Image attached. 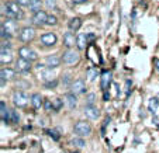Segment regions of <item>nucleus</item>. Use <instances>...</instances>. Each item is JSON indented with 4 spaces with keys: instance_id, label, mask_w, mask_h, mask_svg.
Wrapping results in <instances>:
<instances>
[{
    "instance_id": "1",
    "label": "nucleus",
    "mask_w": 159,
    "mask_h": 153,
    "mask_svg": "<svg viewBox=\"0 0 159 153\" xmlns=\"http://www.w3.org/2000/svg\"><path fill=\"white\" fill-rule=\"evenodd\" d=\"M3 14L7 15V18L10 20H18V18H23V11L20 10V4L17 2H7L6 4H3Z\"/></svg>"
},
{
    "instance_id": "2",
    "label": "nucleus",
    "mask_w": 159,
    "mask_h": 153,
    "mask_svg": "<svg viewBox=\"0 0 159 153\" xmlns=\"http://www.w3.org/2000/svg\"><path fill=\"white\" fill-rule=\"evenodd\" d=\"M75 132H76V135H79V136H86L92 132V126H90L89 122H86V121H79L75 125Z\"/></svg>"
},
{
    "instance_id": "3",
    "label": "nucleus",
    "mask_w": 159,
    "mask_h": 153,
    "mask_svg": "<svg viewBox=\"0 0 159 153\" xmlns=\"http://www.w3.org/2000/svg\"><path fill=\"white\" fill-rule=\"evenodd\" d=\"M13 103H14L16 107L24 108L28 103V96L25 93H23V91H17V93H14V96H13Z\"/></svg>"
},
{
    "instance_id": "4",
    "label": "nucleus",
    "mask_w": 159,
    "mask_h": 153,
    "mask_svg": "<svg viewBox=\"0 0 159 153\" xmlns=\"http://www.w3.org/2000/svg\"><path fill=\"white\" fill-rule=\"evenodd\" d=\"M62 60L66 65H75V63L79 62V54L75 52L73 49H69V51H66L65 54H63Z\"/></svg>"
},
{
    "instance_id": "5",
    "label": "nucleus",
    "mask_w": 159,
    "mask_h": 153,
    "mask_svg": "<svg viewBox=\"0 0 159 153\" xmlns=\"http://www.w3.org/2000/svg\"><path fill=\"white\" fill-rule=\"evenodd\" d=\"M18 54H20V58H24V59L30 60V62L38 59V55H37V52L33 51L31 48H28V46H23V48H20Z\"/></svg>"
},
{
    "instance_id": "6",
    "label": "nucleus",
    "mask_w": 159,
    "mask_h": 153,
    "mask_svg": "<svg viewBox=\"0 0 159 153\" xmlns=\"http://www.w3.org/2000/svg\"><path fill=\"white\" fill-rule=\"evenodd\" d=\"M34 35H35V31H34V28H31V27L21 28L20 34H18V37H20V39L23 42H30L31 39L34 38Z\"/></svg>"
},
{
    "instance_id": "7",
    "label": "nucleus",
    "mask_w": 159,
    "mask_h": 153,
    "mask_svg": "<svg viewBox=\"0 0 159 153\" xmlns=\"http://www.w3.org/2000/svg\"><path fill=\"white\" fill-rule=\"evenodd\" d=\"M47 20H48V15H47V13L45 11H42V10L34 13V15H33V24L38 25V27L47 24Z\"/></svg>"
},
{
    "instance_id": "8",
    "label": "nucleus",
    "mask_w": 159,
    "mask_h": 153,
    "mask_svg": "<svg viewBox=\"0 0 159 153\" xmlns=\"http://www.w3.org/2000/svg\"><path fill=\"white\" fill-rule=\"evenodd\" d=\"M16 69L17 72H21V73H25L31 69V62L24 58H18L17 62H16Z\"/></svg>"
},
{
    "instance_id": "9",
    "label": "nucleus",
    "mask_w": 159,
    "mask_h": 153,
    "mask_svg": "<svg viewBox=\"0 0 159 153\" xmlns=\"http://www.w3.org/2000/svg\"><path fill=\"white\" fill-rule=\"evenodd\" d=\"M2 27H3L11 37L14 35V34L17 33V30H18L17 24H16V20H10V18H7V20H4L3 23H2Z\"/></svg>"
},
{
    "instance_id": "10",
    "label": "nucleus",
    "mask_w": 159,
    "mask_h": 153,
    "mask_svg": "<svg viewBox=\"0 0 159 153\" xmlns=\"http://www.w3.org/2000/svg\"><path fill=\"white\" fill-rule=\"evenodd\" d=\"M41 42L45 46H52L57 44V35L54 33H47L41 35Z\"/></svg>"
},
{
    "instance_id": "11",
    "label": "nucleus",
    "mask_w": 159,
    "mask_h": 153,
    "mask_svg": "<svg viewBox=\"0 0 159 153\" xmlns=\"http://www.w3.org/2000/svg\"><path fill=\"white\" fill-rule=\"evenodd\" d=\"M0 60L3 65H9L10 62L13 60V52L10 48H2V52H0Z\"/></svg>"
},
{
    "instance_id": "12",
    "label": "nucleus",
    "mask_w": 159,
    "mask_h": 153,
    "mask_svg": "<svg viewBox=\"0 0 159 153\" xmlns=\"http://www.w3.org/2000/svg\"><path fill=\"white\" fill-rule=\"evenodd\" d=\"M84 114H86V117L90 118V120H97L100 115V111H99V108L94 107V105H86Z\"/></svg>"
},
{
    "instance_id": "13",
    "label": "nucleus",
    "mask_w": 159,
    "mask_h": 153,
    "mask_svg": "<svg viewBox=\"0 0 159 153\" xmlns=\"http://www.w3.org/2000/svg\"><path fill=\"white\" fill-rule=\"evenodd\" d=\"M61 63V59L57 56V55H51V56H48L47 59H45V65H47V68L48 69H54V68H58Z\"/></svg>"
},
{
    "instance_id": "14",
    "label": "nucleus",
    "mask_w": 159,
    "mask_h": 153,
    "mask_svg": "<svg viewBox=\"0 0 159 153\" xmlns=\"http://www.w3.org/2000/svg\"><path fill=\"white\" fill-rule=\"evenodd\" d=\"M111 80H113V77H111L110 72H104L102 75V90L103 91L108 90V87H110V84H111Z\"/></svg>"
},
{
    "instance_id": "15",
    "label": "nucleus",
    "mask_w": 159,
    "mask_h": 153,
    "mask_svg": "<svg viewBox=\"0 0 159 153\" xmlns=\"http://www.w3.org/2000/svg\"><path fill=\"white\" fill-rule=\"evenodd\" d=\"M76 42H78V39H75V35H73L72 33H66L65 35H63V45H65L66 48H72Z\"/></svg>"
},
{
    "instance_id": "16",
    "label": "nucleus",
    "mask_w": 159,
    "mask_h": 153,
    "mask_svg": "<svg viewBox=\"0 0 159 153\" xmlns=\"http://www.w3.org/2000/svg\"><path fill=\"white\" fill-rule=\"evenodd\" d=\"M86 90V86H84L83 80H76L75 83L72 84V93L73 94H82Z\"/></svg>"
},
{
    "instance_id": "17",
    "label": "nucleus",
    "mask_w": 159,
    "mask_h": 153,
    "mask_svg": "<svg viewBox=\"0 0 159 153\" xmlns=\"http://www.w3.org/2000/svg\"><path fill=\"white\" fill-rule=\"evenodd\" d=\"M9 114H10V110H7L6 103L2 100V101H0V115H2V121H3L4 124L9 122Z\"/></svg>"
},
{
    "instance_id": "18",
    "label": "nucleus",
    "mask_w": 159,
    "mask_h": 153,
    "mask_svg": "<svg viewBox=\"0 0 159 153\" xmlns=\"http://www.w3.org/2000/svg\"><path fill=\"white\" fill-rule=\"evenodd\" d=\"M159 108V100L158 97H152V98L149 100V103H148V111L152 112L153 115L156 114V111H158Z\"/></svg>"
},
{
    "instance_id": "19",
    "label": "nucleus",
    "mask_w": 159,
    "mask_h": 153,
    "mask_svg": "<svg viewBox=\"0 0 159 153\" xmlns=\"http://www.w3.org/2000/svg\"><path fill=\"white\" fill-rule=\"evenodd\" d=\"M65 101H66V104H68V107H69L70 110H73V108L76 107V104H78V101H76V94H73V93L66 94Z\"/></svg>"
},
{
    "instance_id": "20",
    "label": "nucleus",
    "mask_w": 159,
    "mask_h": 153,
    "mask_svg": "<svg viewBox=\"0 0 159 153\" xmlns=\"http://www.w3.org/2000/svg\"><path fill=\"white\" fill-rule=\"evenodd\" d=\"M31 104H33V107L35 108V110H38V108H41V105L44 104L42 103V98H41V94L35 93L31 96Z\"/></svg>"
},
{
    "instance_id": "21",
    "label": "nucleus",
    "mask_w": 159,
    "mask_h": 153,
    "mask_svg": "<svg viewBox=\"0 0 159 153\" xmlns=\"http://www.w3.org/2000/svg\"><path fill=\"white\" fill-rule=\"evenodd\" d=\"M68 25H69V30L70 31H78L79 28H80V25H82V20H80V18H78V17L72 18V20L69 21V24H68Z\"/></svg>"
},
{
    "instance_id": "22",
    "label": "nucleus",
    "mask_w": 159,
    "mask_h": 153,
    "mask_svg": "<svg viewBox=\"0 0 159 153\" xmlns=\"http://www.w3.org/2000/svg\"><path fill=\"white\" fill-rule=\"evenodd\" d=\"M76 39H78V42H76V44H78V48L79 49H84V48H86V44H87V35H86V34H79Z\"/></svg>"
},
{
    "instance_id": "23",
    "label": "nucleus",
    "mask_w": 159,
    "mask_h": 153,
    "mask_svg": "<svg viewBox=\"0 0 159 153\" xmlns=\"http://www.w3.org/2000/svg\"><path fill=\"white\" fill-rule=\"evenodd\" d=\"M28 9L33 13L39 11V10H41V0H31L30 4H28Z\"/></svg>"
},
{
    "instance_id": "24",
    "label": "nucleus",
    "mask_w": 159,
    "mask_h": 153,
    "mask_svg": "<svg viewBox=\"0 0 159 153\" xmlns=\"http://www.w3.org/2000/svg\"><path fill=\"white\" fill-rule=\"evenodd\" d=\"M14 70L13 69H10V68H3V69H2V79H13L14 77Z\"/></svg>"
},
{
    "instance_id": "25",
    "label": "nucleus",
    "mask_w": 159,
    "mask_h": 153,
    "mask_svg": "<svg viewBox=\"0 0 159 153\" xmlns=\"http://www.w3.org/2000/svg\"><path fill=\"white\" fill-rule=\"evenodd\" d=\"M20 121V115L16 110H10V114H9V122L11 124H17Z\"/></svg>"
},
{
    "instance_id": "26",
    "label": "nucleus",
    "mask_w": 159,
    "mask_h": 153,
    "mask_svg": "<svg viewBox=\"0 0 159 153\" xmlns=\"http://www.w3.org/2000/svg\"><path fill=\"white\" fill-rule=\"evenodd\" d=\"M97 76H99V72H97L96 68H90V69H87V77H89L90 81L96 80Z\"/></svg>"
},
{
    "instance_id": "27",
    "label": "nucleus",
    "mask_w": 159,
    "mask_h": 153,
    "mask_svg": "<svg viewBox=\"0 0 159 153\" xmlns=\"http://www.w3.org/2000/svg\"><path fill=\"white\" fill-rule=\"evenodd\" d=\"M41 79H44V80H52L54 79V73L51 70H44L41 73Z\"/></svg>"
},
{
    "instance_id": "28",
    "label": "nucleus",
    "mask_w": 159,
    "mask_h": 153,
    "mask_svg": "<svg viewBox=\"0 0 159 153\" xmlns=\"http://www.w3.org/2000/svg\"><path fill=\"white\" fill-rule=\"evenodd\" d=\"M94 101H96V94H93V93L87 94L86 96V104L87 105H93Z\"/></svg>"
},
{
    "instance_id": "29",
    "label": "nucleus",
    "mask_w": 159,
    "mask_h": 153,
    "mask_svg": "<svg viewBox=\"0 0 159 153\" xmlns=\"http://www.w3.org/2000/svg\"><path fill=\"white\" fill-rule=\"evenodd\" d=\"M47 133H48L49 136H52V139H54V141H58V139H59V133H58L57 129H48V131H47Z\"/></svg>"
},
{
    "instance_id": "30",
    "label": "nucleus",
    "mask_w": 159,
    "mask_h": 153,
    "mask_svg": "<svg viewBox=\"0 0 159 153\" xmlns=\"http://www.w3.org/2000/svg\"><path fill=\"white\" fill-rule=\"evenodd\" d=\"M72 145H75V146H79V147H83L84 145V141L83 139H80V138H75V139H72V142H70Z\"/></svg>"
},
{
    "instance_id": "31",
    "label": "nucleus",
    "mask_w": 159,
    "mask_h": 153,
    "mask_svg": "<svg viewBox=\"0 0 159 153\" xmlns=\"http://www.w3.org/2000/svg\"><path fill=\"white\" fill-rule=\"evenodd\" d=\"M52 104H54V110H55V111H58V110H61V107H62V101H61L59 98H55V100H52Z\"/></svg>"
},
{
    "instance_id": "32",
    "label": "nucleus",
    "mask_w": 159,
    "mask_h": 153,
    "mask_svg": "<svg viewBox=\"0 0 159 153\" xmlns=\"http://www.w3.org/2000/svg\"><path fill=\"white\" fill-rule=\"evenodd\" d=\"M44 108L47 110V111H52V110H54V104H52L49 100H45L44 101Z\"/></svg>"
},
{
    "instance_id": "33",
    "label": "nucleus",
    "mask_w": 159,
    "mask_h": 153,
    "mask_svg": "<svg viewBox=\"0 0 159 153\" xmlns=\"http://www.w3.org/2000/svg\"><path fill=\"white\" fill-rule=\"evenodd\" d=\"M47 24H48V25H54V24H57V17H55V15H48Z\"/></svg>"
},
{
    "instance_id": "34",
    "label": "nucleus",
    "mask_w": 159,
    "mask_h": 153,
    "mask_svg": "<svg viewBox=\"0 0 159 153\" xmlns=\"http://www.w3.org/2000/svg\"><path fill=\"white\" fill-rule=\"evenodd\" d=\"M45 3H47L48 9H57V3H55V0H47Z\"/></svg>"
},
{
    "instance_id": "35",
    "label": "nucleus",
    "mask_w": 159,
    "mask_h": 153,
    "mask_svg": "<svg viewBox=\"0 0 159 153\" xmlns=\"http://www.w3.org/2000/svg\"><path fill=\"white\" fill-rule=\"evenodd\" d=\"M14 2H17V3L20 4V6H28L31 0H14Z\"/></svg>"
},
{
    "instance_id": "36",
    "label": "nucleus",
    "mask_w": 159,
    "mask_h": 153,
    "mask_svg": "<svg viewBox=\"0 0 159 153\" xmlns=\"http://www.w3.org/2000/svg\"><path fill=\"white\" fill-rule=\"evenodd\" d=\"M132 86V81L131 80H125V91H127V96L129 94V87Z\"/></svg>"
},
{
    "instance_id": "37",
    "label": "nucleus",
    "mask_w": 159,
    "mask_h": 153,
    "mask_svg": "<svg viewBox=\"0 0 159 153\" xmlns=\"http://www.w3.org/2000/svg\"><path fill=\"white\" fill-rule=\"evenodd\" d=\"M58 84V81L57 80H54V81H49V83H45V87H48V89H52V87H55Z\"/></svg>"
},
{
    "instance_id": "38",
    "label": "nucleus",
    "mask_w": 159,
    "mask_h": 153,
    "mask_svg": "<svg viewBox=\"0 0 159 153\" xmlns=\"http://www.w3.org/2000/svg\"><path fill=\"white\" fill-rule=\"evenodd\" d=\"M152 122H153V125L159 126V115H153V118H152Z\"/></svg>"
},
{
    "instance_id": "39",
    "label": "nucleus",
    "mask_w": 159,
    "mask_h": 153,
    "mask_svg": "<svg viewBox=\"0 0 159 153\" xmlns=\"http://www.w3.org/2000/svg\"><path fill=\"white\" fill-rule=\"evenodd\" d=\"M2 48H10V42L9 41H3L2 42Z\"/></svg>"
},
{
    "instance_id": "40",
    "label": "nucleus",
    "mask_w": 159,
    "mask_h": 153,
    "mask_svg": "<svg viewBox=\"0 0 159 153\" xmlns=\"http://www.w3.org/2000/svg\"><path fill=\"white\" fill-rule=\"evenodd\" d=\"M87 0H73V3L75 4H80V3H86Z\"/></svg>"
},
{
    "instance_id": "41",
    "label": "nucleus",
    "mask_w": 159,
    "mask_h": 153,
    "mask_svg": "<svg viewBox=\"0 0 159 153\" xmlns=\"http://www.w3.org/2000/svg\"><path fill=\"white\" fill-rule=\"evenodd\" d=\"M155 68H156V72L159 73V59H155Z\"/></svg>"
},
{
    "instance_id": "42",
    "label": "nucleus",
    "mask_w": 159,
    "mask_h": 153,
    "mask_svg": "<svg viewBox=\"0 0 159 153\" xmlns=\"http://www.w3.org/2000/svg\"><path fill=\"white\" fill-rule=\"evenodd\" d=\"M63 83H65V84H68V83H69V76H68V75L65 76V81H63Z\"/></svg>"
},
{
    "instance_id": "43",
    "label": "nucleus",
    "mask_w": 159,
    "mask_h": 153,
    "mask_svg": "<svg viewBox=\"0 0 159 153\" xmlns=\"http://www.w3.org/2000/svg\"><path fill=\"white\" fill-rule=\"evenodd\" d=\"M158 100H159V96H158Z\"/></svg>"
}]
</instances>
